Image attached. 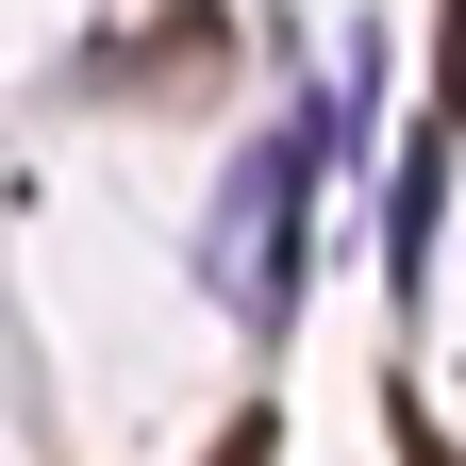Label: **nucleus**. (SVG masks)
Wrapping results in <instances>:
<instances>
[{
    "label": "nucleus",
    "instance_id": "nucleus-1",
    "mask_svg": "<svg viewBox=\"0 0 466 466\" xmlns=\"http://www.w3.org/2000/svg\"><path fill=\"white\" fill-rule=\"evenodd\" d=\"M300 184H317V134L283 116V134H250V167H233V217H217V267L233 300L283 317V267H300Z\"/></svg>",
    "mask_w": 466,
    "mask_h": 466
},
{
    "label": "nucleus",
    "instance_id": "nucleus-2",
    "mask_svg": "<svg viewBox=\"0 0 466 466\" xmlns=\"http://www.w3.org/2000/svg\"><path fill=\"white\" fill-rule=\"evenodd\" d=\"M433 116L466 134V0H450V50H433Z\"/></svg>",
    "mask_w": 466,
    "mask_h": 466
},
{
    "label": "nucleus",
    "instance_id": "nucleus-3",
    "mask_svg": "<svg viewBox=\"0 0 466 466\" xmlns=\"http://www.w3.org/2000/svg\"><path fill=\"white\" fill-rule=\"evenodd\" d=\"M400 466H466V450H450V433L417 417V400H400Z\"/></svg>",
    "mask_w": 466,
    "mask_h": 466
},
{
    "label": "nucleus",
    "instance_id": "nucleus-4",
    "mask_svg": "<svg viewBox=\"0 0 466 466\" xmlns=\"http://www.w3.org/2000/svg\"><path fill=\"white\" fill-rule=\"evenodd\" d=\"M217 466H283V417H233V450Z\"/></svg>",
    "mask_w": 466,
    "mask_h": 466
}]
</instances>
